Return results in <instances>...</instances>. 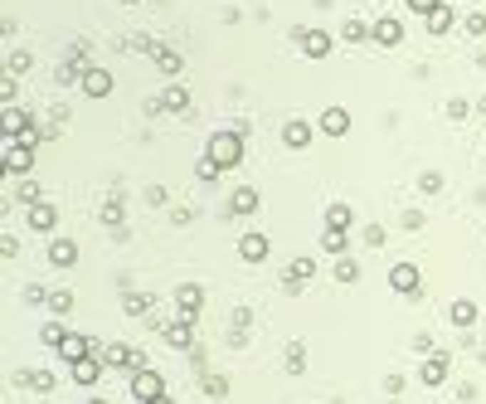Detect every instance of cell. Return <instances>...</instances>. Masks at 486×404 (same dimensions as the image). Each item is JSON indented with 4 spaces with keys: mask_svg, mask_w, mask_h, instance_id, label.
I'll use <instances>...</instances> for the list:
<instances>
[{
    "mask_svg": "<svg viewBox=\"0 0 486 404\" xmlns=\"http://www.w3.org/2000/svg\"><path fill=\"white\" fill-rule=\"evenodd\" d=\"M151 307H156V297H151V293H132V297H122V312H127V317H146Z\"/></svg>",
    "mask_w": 486,
    "mask_h": 404,
    "instance_id": "cell-22",
    "label": "cell"
},
{
    "mask_svg": "<svg viewBox=\"0 0 486 404\" xmlns=\"http://www.w3.org/2000/svg\"><path fill=\"white\" fill-rule=\"evenodd\" d=\"M132 400L136 404L165 400V375H161V370H136V375H132Z\"/></svg>",
    "mask_w": 486,
    "mask_h": 404,
    "instance_id": "cell-2",
    "label": "cell"
},
{
    "mask_svg": "<svg viewBox=\"0 0 486 404\" xmlns=\"http://www.w3.org/2000/svg\"><path fill=\"white\" fill-rule=\"evenodd\" d=\"M0 166H5V176H29V171H34V146H29V141H5Z\"/></svg>",
    "mask_w": 486,
    "mask_h": 404,
    "instance_id": "cell-3",
    "label": "cell"
},
{
    "mask_svg": "<svg viewBox=\"0 0 486 404\" xmlns=\"http://www.w3.org/2000/svg\"><path fill=\"white\" fill-rule=\"evenodd\" d=\"M15 195H20V205H39V186H34V181H20V190H15Z\"/></svg>",
    "mask_w": 486,
    "mask_h": 404,
    "instance_id": "cell-35",
    "label": "cell"
},
{
    "mask_svg": "<svg viewBox=\"0 0 486 404\" xmlns=\"http://www.w3.org/2000/svg\"><path fill=\"white\" fill-rule=\"evenodd\" d=\"M321 132L326 136H346V132H351V112H346V108H326L321 112Z\"/></svg>",
    "mask_w": 486,
    "mask_h": 404,
    "instance_id": "cell-15",
    "label": "cell"
},
{
    "mask_svg": "<svg viewBox=\"0 0 486 404\" xmlns=\"http://www.w3.org/2000/svg\"><path fill=\"white\" fill-rule=\"evenodd\" d=\"M175 312H180L185 322H200V312H205V288H200V283H180V288H175Z\"/></svg>",
    "mask_w": 486,
    "mask_h": 404,
    "instance_id": "cell-4",
    "label": "cell"
},
{
    "mask_svg": "<svg viewBox=\"0 0 486 404\" xmlns=\"http://www.w3.org/2000/svg\"><path fill=\"white\" fill-rule=\"evenodd\" d=\"M200 390H205L210 400H224V395H229V380L224 375H200Z\"/></svg>",
    "mask_w": 486,
    "mask_h": 404,
    "instance_id": "cell-27",
    "label": "cell"
},
{
    "mask_svg": "<svg viewBox=\"0 0 486 404\" xmlns=\"http://www.w3.org/2000/svg\"><path fill=\"white\" fill-rule=\"evenodd\" d=\"M165 108H170V112H190V93L180 88V83H170V88H165Z\"/></svg>",
    "mask_w": 486,
    "mask_h": 404,
    "instance_id": "cell-25",
    "label": "cell"
},
{
    "mask_svg": "<svg viewBox=\"0 0 486 404\" xmlns=\"http://www.w3.org/2000/svg\"><path fill=\"white\" fill-rule=\"evenodd\" d=\"M127 5H136V0H127Z\"/></svg>",
    "mask_w": 486,
    "mask_h": 404,
    "instance_id": "cell-45",
    "label": "cell"
},
{
    "mask_svg": "<svg viewBox=\"0 0 486 404\" xmlns=\"http://www.w3.org/2000/svg\"><path fill=\"white\" fill-rule=\"evenodd\" d=\"M49 263H54V268H73V263H78V243L73 239H54L49 243Z\"/></svg>",
    "mask_w": 486,
    "mask_h": 404,
    "instance_id": "cell-14",
    "label": "cell"
},
{
    "mask_svg": "<svg viewBox=\"0 0 486 404\" xmlns=\"http://www.w3.org/2000/svg\"><path fill=\"white\" fill-rule=\"evenodd\" d=\"M351 219H355L351 205H331V210H326V229H341V234H346V229H351Z\"/></svg>",
    "mask_w": 486,
    "mask_h": 404,
    "instance_id": "cell-23",
    "label": "cell"
},
{
    "mask_svg": "<svg viewBox=\"0 0 486 404\" xmlns=\"http://www.w3.org/2000/svg\"><path fill=\"white\" fill-rule=\"evenodd\" d=\"M355 278H360V263H355L351 253H346V258L336 263V283H355Z\"/></svg>",
    "mask_w": 486,
    "mask_h": 404,
    "instance_id": "cell-32",
    "label": "cell"
},
{
    "mask_svg": "<svg viewBox=\"0 0 486 404\" xmlns=\"http://www.w3.org/2000/svg\"><path fill=\"white\" fill-rule=\"evenodd\" d=\"M472 5H477V0H472Z\"/></svg>",
    "mask_w": 486,
    "mask_h": 404,
    "instance_id": "cell-47",
    "label": "cell"
},
{
    "mask_svg": "<svg viewBox=\"0 0 486 404\" xmlns=\"http://www.w3.org/2000/svg\"><path fill=\"white\" fill-rule=\"evenodd\" d=\"M98 350V336H88V331H68L63 341H58V355L68 360V365H78V360H88Z\"/></svg>",
    "mask_w": 486,
    "mask_h": 404,
    "instance_id": "cell-5",
    "label": "cell"
},
{
    "mask_svg": "<svg viewBox=\"0 0 486 404\" xmlns=\"http://www.w3.org/2000/svg\"><path fill=\"white\" fill-rule=\"evenodd\" d=\"M482 346H486V341H482Z\"/></svg>",
    "mask_w": 486,
    "mask_h": 404,
    "instance_id": "cell-48",
    "label": "cell"
},
{
    "mask_svg": "<svg viewBox=\"0 0 486 404\" xmlns=\"http://www.w3.org/2000/svg\"><path fill=\"white\" fill-rule=\"evenodd\" d=\"M156 404H170V400H156Z\"/></svg>",
    "mask_w": 486,
    "mask_h": 404,
    "instance_id": "cell-44",
    "label": "cell"
},
{
    "mask_svg": "<svg viewBox=\"0 0 486 404\" xmlns=\"http://www.w3.org/2000/svg\"><path fill=\"white\" fill-rule=\"evenodd\" d=\"M282 141H287L292 151H301V146H311V122H301V117H292V122L282 127Z\"/></svg>",
    "mask_w": 486,
    "mask_h": 404,
    "instance_id": "cell-16",
    "label": "cell"
},
{
    "mask_svg": "<svg viewBox=\"0 0 486 404\" xmlns=\"http://www.w3.org/2000/svg\"><path fill=\"white\" fill-rule=\"evenodd\" d=\"M103 360H108V370H127V360H132V346H103Z\"/></svg>",
    "mask_w": 486,
    "mask_h": 404,
    "instance_id": "cell-24",
    "label": "cell"
},
{
    "mask_svg": "<svg viewBox=\"0 0 486 404\" xmlns=\"http://www.w3.org/2000/svg\"><path fill=\"white\" fill-rule=\"evenodd\" d=\"M63 336H68V331H63V322H44V326H39V341H44V346H58Z\"/></svg>",
    "mask_w": 486,
    "mask_h": 404,
    "instance_id": "cell-31",
    "label": "cell"
},
{
    "mask_svg": "<svg viewBox=\"0 0 486 404\" xmlns=\"http://www.w3.org/2000/svg\"><path fill=\"white\" fill-rule=\"evenodd\" d=\"M448 29H453V10H448V5H438V10L428 15V34H448Z\"/></svg>",
    "mask_w": 486,
    "mask_h": 404,
    "instance_id": "cell-26",
    "label": "cell"
},
{
    "mask_svg": "<svg viewBox=\"0 0 486 404\" xmlns=\"http://www.w3.org/2000/svg\"><path fill=\"white\" fill-rule=\"evenodd\" d=\"M389 404H399V400H389Z\"/></svg>",
    "mask_w": 486,
    "mask_h": 404,
    "instance_id": "cell-46",
    "label": "cell"
},
{
    "mask_svg": "<svg viewBox=\"0 0 486 404\" xmlns=\"http://www.w3.org/2000/svg\"><path fill=\"white\" fill-rule=\"evenodd\" d=\"M151 59H156V69H161V74H180V69H185L180 49H170V44H156V49H151Z\"/></svg>",
    "mask_w": 486,
    "mask_h": 404,
    "instance_id": "cell-19",
    "label": "cell"
},
{
    "mask_svg": "<svg viewBox=\"0 0 486 404\" xmlns=\"http://www.w3.org/2000/svg\"><path fill=\"white\" fill-rule=\"evenodd\" d=\"M418 190H423V195H433V190H443V176H433V171H428V176L418 181Z\"/></svg>",
    "mask_w": 486,
    "mask_h": 404,
    "instance_id": "cell-40",
    "label": "cell"
},
{
    "mask_svg": "<svg viewBox=\"0 0 486 404\" xmlns=\"http://www.w3.org/2000/svg\"><path fill=\"white\" fill-rule=\"evenodd\" d=\"M438 5H443V0H408V10H418V15H423V20H428L433 10H438Z\"/></svg>",
    "mask_w": 486,
    "mask_h": 404,
    "instance_id": "cell-39",
    "label": "cell"
},
{
    "mask_svg": "<svg viewBox=\"0 0 486 404\" xmlns=\"http://www.w3.org/2000/svg\"><path fill=\"white\" fill-rule=\"evenodd\" d=\"M316 273V258H292L287 263V273H282V293L287 297H301V283Z\"/></svg>",
    "mask_w": 486,
    "mask_h": 404,
    "instance_id": "cell-7",
    "label": "cell"
},
{
    "mask_svg": "<svg viewBox=\"0 0 486 404\" xmlns=\"http://www.w3.org/2000/svg\"><path fill=\"white\" fill-rule=\"evenodd\" d=\"M462 25H467V34H486V15H482V10H472Z\"/></svg>",
    "mask_w": 486,
    "mask_h": 404,
    "instance_id": "cell-37",
    "label": "cell"
},
{
    "mask_svg": "<svg viewBox=\"0 0 486 404\" xmlns=\"http://www.w3.org/2000/svg\"><path fill=\"white\" fill-rule=\"evenodd\" d=\"M229 210H234V215H253V210H258V190L239 186L234 195H229Z\"/></svg>",
    "mask_w": 486,
    "mask_h": 404,
    "instance_id": "cell-20",
    "label": "cell"
},
{
    "mask_svg": "<svg viewBox=\"0 0 486 404\" xmlns=\"http://www.w3.org/2000/svg\"><path fill=\"white\" fill-rule=\"evenodd\" d=\"M375 44H384V49L404 44V25L399 20H375Z\"/></svg>",
    "mask_w": 486,
    "mask_h": 404,
    "instance_id": "cell-18",
    "label": "cell"
},
{
    "mask_svg": "<svg viewBox=\"0 0 486 404\" xmlns=\"http://www.w3.org/2000/svg\"><path fill=\"white\" fill-rule=\"evenodd\" d=\"M25 219H29V229H34V234H54V229H58V210L49 205V200L29 205V210H25Z\"/></svg>",
    "mask_w": 486,
    "mask_h": 404,
    "instance_id": "cell-10",
    "label": "cell"
},
{
    "mask_svg": "<svg viewBox=\"0 0 486 404\" xmlns=\"http://www.w3.org/2000/svg\"><path fill=\"white\" fill-rule=\"evenodd\" d=\"M448 317H453V326H462V331H467V326L477 322V302H472V297H457V302L448 307Z\"/></svg>",
    "mask_w": 486,
    "mask_h": 404,
    "instance_id": "cell-21",
    "label": "cell"
},
{
    "mask_svg": "<svg viewBox=\"0 0 486 404\" xmlns=\"http://www.w3.org/2000/svg\"><path fill=\"white\" fill-rule=\"evenodd\" d=\"M365 34H375V29L365 25V20H346V25H341V39H346V44H360Z\"/></svg>",
    "mask_w": 486,
    "mask_h": 404,
    "instance_id": "cell-28",
    "label": "cell"
},
{
    "mask_svg": "<svg viewBox=\"0 0 486 404\" xmlns=\"http://www.w3.org/2000/svg\"><path fill=\"white\" fill-rule=\"evenodd\" d=\"M103 370H108V360H103V355L93 350L88 360H78V365H73V380H78L83 390H88V385H98V380H103Z\"/></svg>",
    "mask_w": 486,
    "mask_h": 404,
    "instance_id": "cell-13",
    "label": "cell"
},
{
    "mask_svg": "<svg viewBox=\"0 0 486 404\" xmlns=\"http://www.w3.org/2000/svg\"><path fill=\"white\" fill-rule=\"evenodd\" d=\"M78 88H83V98H108V93H112V74H108V69H98V64H88Z\"/></svg>",
    "mask_w": 486,
    "mask_h": 404,
    "instance_id": "cell-8",
    "label": "cell"
},
{
    "mask_svg": "<svg viewBox=\"0 0 486 404\" xmlns=\"http://www.w3.org/2000/svg\"><path fill=\"white\" fill-rule=\"evenodd\" d=\"M301 365H306V350H301V341H292L287 346V375H301Z\"/></svg>",
    "mask_w": 486,
    "mask_h": 404,
    "instance_id": "cell-34",
    "label": "cell"
},
{
    "mask_svg": "<svg viewBox=\"0 0 486 404\" xmlns=\"http://www.w3.org/2000/svg\"><path fill=\"white\" fill-rule=\"evenodd\" d=\"M389 288L404 293V297H413V293H418V268H413V263H394V268H389Z\"/></svg>",
    "mask_w": 486,
    "mask_h": 404,
    "instance_id": "cell-12",
    "label": "cell"
},
{
    "mask_svg": "<svg viewBox=\"0 0 486 404\" xmlns=\"http://www.w3.org/2000/svg\"><path fill=\"white\" fill-rule=\"evenodd\" d=\"M467 112H472V103H467V98H453V103H448V117H453V122H462Z\"/></svg>",
    "mask_w": 486,
    "mask_h": 404,
    "instance_id": "cell-38",
    "label": "cell"
},
{
    "mask_svg": "<svg viewBox=\"0 0 486 404\" xmlns=\"http://www.w3.org/2000/svg\"><path fill=\"white\" fill-rule=\"evenodd\" d=\"M165 346L175 350H195V322H185V317H175V322H165Z\"/></svg>",
    "mask_w": 486,
    "mask_h": 404,
    "instance_id": "cell-11",
    "label": "cell"
},
{
    "mask_svg": "<svg viewBox=\"0 0 486 404\" xmlns=\"http://www.w3.org/2000/svg\"><path fill=\"white\" fill-rule=\"evenodd\" d=\"M477 108H482V112H486V98H482V103H477Z\"/></svg>",
    "mask_w": 486,
    "mask_h": 404,
    "instance_id": "cell-43",
    "label": "cell"
},
{
    "mask_svg": "<svg viewBox=\"0 0 486 404\" xmlns=\"http://www.w3.org/2000/svg\"><path fill=\"white\" fill-rule=\"evenodd\" d=\"M239 253H243V263H263V258H268V239H263V234H243Z\"/></svg>",
    "mask_w": 486,
    "mask_h": 404,
    "instance_id": "cell-17",
    "label": "cell"
},
{
    "mask_svg": "<svg viewBox=\"0 0 486 404\" xmlns=\"http://www.w3.org/2000/svg\"><path fill=\"white\" fill-rule=\"evenodd\" d=\"M346 243H351V239H346L341 229H326V234H321V248H326V253H346Z\"/></svg>",
    "mask_w": 486,
    "mask_h": 404,
    "instance_id": "cell-30",
    "label": "cell"
},
{
    "mask_svg": "<svg viewBox=\"0 0 486 404\" xmlns=\"http://www.w3.org/2000/svg\"><path fill=\"white\" fill-rule=\"evenodd\" d=\"M448 375H453V355H448V350H428V360H423V385L438 390Z\"/></svg>",
    "mask_w": 486,
    "mask_h": 404,
    "instance_id": "cell-9",
    "label": "cell"
},
{
    "mask_svg": "<svg viewBox=\"0 0 486 404\" xmlns=\"http://www.w3.org/2000/svg\"><path fill=\"white\" fill-rule=\"evenodd\" d=\"M292 39H297V44H301V54H306V59H326V54H331V34H326V29H292Z\"/></svg>",
    "mask_w": 486,
    "mask_h": 404,
    "instance_id": "cell-6",
    "label": "cell"
},
{
    "mask_svg": "<svg viewBox=\"0 0 486 404\" xmlns=\"http://www.w3.org/2000/svg\"><path fill=\"white\" fill-rule=\"evenodd\" d=\"M195 176H200V186H214V181H219V166L210 161V156H200V161H195Z\"/></svg>",
    "mask_w": 486,
    "mask_h": 404,
    "instance_id": "cell-29",
    "label": "cell"
},
{
    "mask_svg": "<svg viewBox=\"0 0 486 404\" xmlns=\"http://www.w3.org/2000/svg\"><path fill=\"white\" fill-rule=\"evenodd\" d=\"M205 156H210L219 171H234V166L243 161V132H234V127L214 132L210 141H205Z\"/></svg>",
    "mask_w": 486,
    "mask_h": 404,
    "instance_id": "cell-1",
    "label": "cell"
},
{
    "mask_svg": "<svg viewBox=\"0 0 486 404\" xmlns=\"http://www.w3.org/2000/svg\"><path fill=\"white\" fill-rule=\"evenodd\" d=\"M88 404H108V400H98V395H88Z\"/></svg>",
    "mask_w": 486,
    "mask_h": 404,
    "instance_id": "cell-42",
    "label": "cell"
},
{
    "mask_svg": "<svg viewBox=\"0 0 486 404\" xmlns=\"http://www.w3.org/2000/svg\"><path fill=\"white\" fill-rule=\"evenodd\" d=\"M29 64H34V59H29V54H10V69H15V74H25Z\"/></svg>",
    "mask_w": 486,
    "mask_h": 404,
    "instance_id": "cell-41",
    "label": "cell"
},
{
    "mask_svg": "<svg viewBox=\"0 0 486 404\" xmlns=\"http://www.w3.org/2000/svg\"><path fill=\"white\" fill-rule=\"evenodd\" d=\"M49 312H54V317L73 312V293H63V288H58V293H49Z\"/></svg>",
    "mask_w": 486,
    "mask_h": 404,
    "instance_id": "cell-33",
    "label": "cell"
},
{
    "mask_svg": "<svg viewBox=\"0 0 486 404\" xmlns=\"http://www.w3.org/2000/svg\"><path fill=\"white\" fill-rule=\"evenodd\" d=\"M0 98H5V108H15V98H20V83L5 74V83H0Z\"/></svg>",
    "mask_w": 486,
    "mask_h": 404,
    "instance_id": "cell-36",
    "label": "cell"
}]
</instances>
